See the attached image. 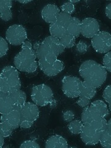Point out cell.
<instances>
[{
  "label": "cell",
  "instance_id": "603a6c76",
  "mask_svg": "<svg viewBox=\"0 0 111 148\" xmlns=\"http://www.w3.org/2000/svg\"><path fill=\"white\" fill-rule=\"evenodd\" d=\"M49 30L51 36L56 37L58 39L61 38L64 35L67 33L66 28L56 22L50 24Z\"/></svg>",
  "mask_w": 111,
  "mask_h": 148
},
{
  "label": "cell",
  "instance_id": "7a4b0ae2",
  "mask_svg": "<svg viewBox=\"0 0 111 148\" xmlns=\"http://www.w3.org/2000/svg\"><path fill=\"white\" fill-rule=\"evenodd\" d=\"M36 55L30 41L21 45V50L14 58L13 63L17 71L28 73H34L38 69Z\"/></svg>",
  "mask_w": 111,
  "mask_h": 148
},
{
  "label": "cell",
  "instance_id": "d4e9b609",
  "mask_svg": "<svg viewBox=\"0 0 111 148\" xmlns=\"http://www.w3.org/2000/svg\"><path fill=\"white\" fill-rule=\"evenodd\" d=\"M84 126V124L79 120H73L69 123L67 128L69 131L72 135H80L82 129Z\"/></svg>",
  "mask_w": 111,
  "mask_h": 148
},
{
  "label": "cell",
  "instance_id": "d6986e66",
  "mask_svg": "<svg viewBox=\"0 0 111 148\" xmlns=\"http://www.w3.org/2000/svg\"><path fill=\"white\" fill-rule=\"evenodd\" d=\"M90 107L95 112L103 118H106L109 115V110L107 104L103 100H95L90 104Z\"/></svg>",
  "mask_w": 111,
  "mask_h": 148
},
{
  "label": "cell",
  "instance_id": "e575fe53",
  "mask_svg": "<svg viewBox=\"0 0 111 148\" xmlns=\"http://www.w3.org/2000/svg\"><path fill=\"white\" fill-rule=\"evenodd\" d=\"M88 48V46L85 41H80L76 45V50L78 53L80 54L85 53L87 51Z\"/></svg>",
  "mask_w": 111,
  "mask_h": 148
},
{
  "label": "cell",
  "instance_id": "ba28073f",
  "mask_svg": "<svg viewBox=\"0 0 111 148\" xmlns=\"http://www.w3.org/2000/svg\"><path fill=\"white\" fill-rule=\"evenodd\" d=\"M82 81L73 75H66L62 80V91L69 98H77L80 96Z\"/></svg>",
  "mask_w": 111,
  "mask_h": 148
},
{
  "label": "cell",
  "instance_id": "7402d4cb",
  "mask_svg": "<svg viewBox=\"0 0 111 148\" xmlns=\"http://www.w3.org/2000/svg\"><path fill=\"white\" fill-rule=\"evenodd\" d=\"M99 144L105 148L111 147V120L108 121V126L106 130L102 132L99 139Z\"/></svg>",
  "mask_w": 111,
  "mask_h": 148
},
{
  "label": "cell",
  "instance_id": "ac0fdd59",
  "mask_svg": "<svg viewBox=\"0 0 111 148\" xmlns=\"http://www.w3.org/2000/svg\"><path fill=\"white\" fill-rule=\"evenodd\" d=\"M46 148H67L69 147L67 140L63 136L54 135L49 136L45 143Z\"/></svg>",
  "mask_w": 111,
  "mask_h": 148
},
{
  "label": "cell",
  "instance_id": "d6a6232c",
  "mask_svg": "<svg viewBox=\"0 0 111 148\" xmlns=\"http://www.w3.org/2000/svg\"><path fill=\"white\" fill-rule=\"evenodd\" d=\"M62 117L64 121L69 123L75 118V113L72 110H66L62 112Z\"/></svg>",
  "mask_w": 111,
  "mask_h": 148
},
{
  "label": "cell",
  "instance_id": "4dcf8cb0",
  "mask_svg": "<svg viewBox=\"0 0 111 148\" xmlns=\"http://www.w3.org/2000/svg\"><path fill=\"white\" fill-rule=\"evenodd\" d=\"M103 98L104 100L109 104V110H111V86L108 85L103 92Z\"/></svg>",
  "mask_w": 111,
  "mask_h": 148
},
{
  "label": "cell",
  "instance_id": "9c48e42d",
  "mask_svg": "<svg viewBox=\"0 0 111 148\" xmlns=\"http://www.w3.org/2000/svg\"><path fill=\"white\" fill-rule=\"evenodd\" d=\"M27 39L25 28L20 24L9 26L6 32V40L12 46H21Z\"/></svg>",
  "mask_w": 111,
  "mask_h": 148
},
{
  "label": "cell",
  "instance_id": "484cf974",
  "mask_svg": "<svg viewBox=\"0 0 111 148\" xmlns=\"http://www.w3.org/2000/svg\"><path fill=\"white\" fill-rule=\"evenodd\" d=\"M60 42L65 49L72 48L75 45L76 38L72 35L67 33L59 39Z\"/></svg>",
  "mask_w": 111,
  "mask_h": 148
},
{
  "label": "cell",
  "instance_id": "8fae6325",
  "mask_svg": "<svg viewBox=\"0 0 111 148\" xmlns=\"http://www.w3.org/2000/svg\"><path fill=\"white\" fill-rule=\"evenodd\" d=\"M38 65L40 70L48 77L58 75L65 68L64 62L58 58L49 60L38 59Z\"/></svg>",
  "mask_w": 111,
  "mask_h": 148
},
{
  "label": "cell",
  "instance_id": "9a60e30c",
  "mask_svg": "<svg viewBox=\"0 0 111 148\" xmlns=\"http://www.w3.org/2000/svg\"><path fill=\"white\" fill-rule=\"evenodd\" d=\"M21 120L20 110L16 109H12L7 114H2L0 117V121L7 123L13 130L20 127Z\"/></svg>",
  "mask_w": 111,
  "mask_h": 148
},
{
  "label": "cell",
  "instance_id": "f35d334b",
  "mask_svg": "<svg viewBox=\"0 0 111 148\" xmlns=\"http://www.w3.org/2000/svg\"><path fill=\"white\" fill-rule=\"evenodd\" d=\"M32 1H17V2L18 3H21V4H28V3H31Z\"/></svg>",
  "mask_w": 111,
  "mask_h": 148
},
{
  "label": "cell",
  "instance_id": "ffe728a7",
  "mask_svg": "<svg viewBox=\"0 0 111 148\" xmlns=\"http://www.w3.org/2000/svg\"><path fill=\"white\" fill-rule=\"evenodd\" d=\"M13 109L11 97L7 92H0V114H5Z\"/></svg>",
  "mask_w": 111,
  "mask_h": 148
},
{
  "label": "cell",
  "instance_id": "44dd1931",
  "mask_svg": "<svg viewBox=\"0 0 111 148\" xmlns=\"http://www.w3.org/2000/svg\"><path fill=\"white\" fill-rule=\"evenodd\" d=\"M67 32L77 38L81 35V21L76 17H72L71 21L67 25Z\"/></svg>",
  "mask_w": 111,
  "mask_h": 148
},
{
  "label": "cell",
  "instance_id": "74e56055",
  "mask_svg": "<svg viewBox=\"0 0 111 148\" xmlns=\"http://www.w3.org/2000/svg\"><path fill=\"white\" fill-rule=\"evenodd\" d=\"M4 143V138L0 134V147H2Z\"/></svg>",
  "mask_w": 111,
  "mask_h": 148
},
{
  "label": "cell",
  "instance_id": "4fadbf2b",
  "mask_svg": "<svg viewBox=\"0 0 111 148\" xmlns=\"http://www.w3.org/2000/svg\"><path fill=\"white\" fill-rule=\"evenodd\" d=\"M102 132L87 125H84L80 133L82 141L88 146H95L98 144Z\"/></svg>",
  "mask_w": 111,
  "mask_h": 148
},
{
  "label": "cell",
  "instance_id": "6da1fadb",
  "mask_svg": "<svg viewBox=\"0 0 111 148\" xmlns=\"http://www.w3.org/2000/svg\"><path fill=\"white\" fill-rule=\"evenodd\" d=\"M78 72L83 81L95 88H98L103 85L108 77V71L103 65L91 59L83 62Z\"/></svg>",
  "mask_w": 111,
  "mask_h": 148
},
{
  "label": "cell",
  "instance_id": "52a82bcc",
  "mask_svg": "<svg viewBox=\"0 0 111 148\" xmlns=\"http://www.w3.org/2000/svg\"><path fill=\"white\" fill-rule=\"evenodd\" d=\"M81 120L84 125H90L100 132H104L108 126V121L106 118L101 117L92 110L89 106L83 108Z\"/></svg>",
  "mask_w": 111,
  "mask_h": 148
},
{
  "label": "cell",
  "instance_id": "1f68e13d",
  "mask_svg": "<svg viewBox=\"0 0 111 148\" xmlns=\"http://www.w3.org/2000/svg\"><path fill=\"white\" fill-rule=\"evenodd\" d=\"M103 66L109 72H111V53H106L103 59Z\"/></svg>",
  "mask_w": 111,
  "mask_h": 148
},
{
  "label": "cell",
  "instance_id": "3957f363",
  "mask_svg": "<svg viewBox=\"0 0 111 148\" xmlns=\"http://www.w3.org/2000/svg\"><path fill=\"white\" fill-rule=\"evenodd\" d=\"M38 59L49 60L58 59L65 49L59 39L52 36H46L41 42H36L33 46Z\"/></svg>",
  "mask_w": 111,
  "mask_h": 148
},
{
  "label": "cell",
  "instance_id": "5bb4252c",
  "mask_svg": "<svg viewBox=\"0 0 111 148\" xmlns=\"http://www.w3.org/2000/svg\"><path fill=\"white\" fill-rule=\"evenodd\" d=\"M60 11L59 8L54 4H48L41 9V15L43 20L48 24L56 22Z\"/></svg>",
  "mask_w": 111,
  "mask_h": 148
},
{
  "label": "cell",
  "instance_id": "f546056e",
  "mask_svg": "<svg viewBox=\"0 0 111 148\" xmlns=\"http://www.w3.org/2000/svg\"><path fill=\"white\" fill-rule=\"evenodd\" d=\"M9 43L6 40L0 36V58L6 56L9 50Z\"/></svg>",
  "mask_w": 111,
  "mask_h": 148
},
{
  "label": "cell",
  "instance_id": "f1b7e54d",
  "mask_svg": "<svg viewBox=\"0 0 111 148\" xmlns=\"http://www.w3.org/2000/svg\"><path fill=\"white\" fill-rule=\"evenodd\" d=\"M61 10L62 12H66L68 14H72L75 11V7L74 4L71 3L70 1L65 2L61 6Z\"/></svg>",
  "mask_w": 111,
  "mask_h": 148
},
{
  "label": "cell",
  "instance_id": "2e32d148",
  "mask_svg": "<svg viewBox=\"0 0 111 148\" xmlns=\"http://www.w3.org/2000/svg\"><path fill=\"white\" fill-rule=\"evenodd\" d=\"M9 94L12 101L13 109L20 110L26 103L27 95L25 92L19 89L13 91Z\"/></svg>",
  "mask_w": 111,
  "mask_h": 148
},
{
  "label": "cell",
  "instance_id": "30bf717a",
  "mask_svg": "<svg viewBox=\"0 0 111 148\" xmlns=\"http://www.w3.org/2000/svg\"><path fill=\"white\" fill-rule=\"evenodd\" d=\"M91 45L95 51L106 54L111 49V35L107 31H99L91 38Z\"/></svg>",
  "mask_w": 111,
  "mask_h": 148
},
{
  "label": "cell",
  "instance_id": "cb8c5ba5",
  "mask_svg": "<svg viewBox=\"0 0 111 148\" xmlns=\"http://www.w3.org/2000/svg\"><path fill=\"white\" fill-rule=\"evenodd\" d=\"M96 92V88H95V87L88 84L85 81H82L80 96L85 97V98L91 100L95 96Z\"/></svg>",
  "mask_w": 111,
  "mask_h": 148
},
{
  "label": "cell",
  "instance_id": "7c38bea8",
  "mask_svg": "<svg viewBox=\"0 0 111 148\" xmlns=\"http://www.w3.org/2000/svg\"><path fill=\"white\" fill-rule=\"evenodd\" d=\"M100 31L98 20L92 17H86L81 21V35L86 38H92Z\"/></svg>",
  "mask_w": 111,
  "mask_h": 148
},
{
  "label": "cell",
  "instance_id": "83f0119b",
  "mask_svg": "<svg viewBox=\"0 0 111 148\" xmlns=\"http://www.w3.org/2000/svg\"><path fill=\"white\" fill-rule=\"evenodd\" d=\"M14 130L6 123L0 122V134L4 137L7 138L10 136Z\"/></svg>",
  "mask_w": 111,
  "mask_h": 148
},
{
  "label": "cell",
  "instance_id": "d590c367",
  "mask_svg": "<svg viewBox=\"0 0 111 148\" xmlns=\"http://www.w3.org/2000/svg\"><path fill=\"white\" fill-rule=\"evenodd\" d=\"M77 104H78V106H79L80 107L82 108H85L90 105L91 102L90 99L85 98V97L79 96L78 97V99L77 101Z\"/></svg>",
  "mask_w": 111,
  "mask_h": 148
},
{
  "label": "cell",
  "instance_id": "5b68a950",
  "mask_svg": "<svg viewBox=\"0 0 111 148\" xmlns=\"http://www.w3.org/2000/svg\"><path fill=\"white\" fill-rule=\"evenodd\" d=\"M31 99L36 106L45 107L51 104L54 101L53 90L46 84H40L32 88Z\"/></svg>",
  "mask_w": 111,
  "mask_h": 148
},
{
  "label": "cell",
  "instance_id": "4316f807",
  "mask_svg": "<svg viewBox=\"0 0 111 148\" xmlns=\"http://www.w3.org/2000/svg\"><path fill=\"white\" fill-rule=\"evenodd\" d=\"M72 18V16L70 14H68L61 12L59 13V16L57 17V19L56 22L59 23V24L62 25V26L67 28V25H69V23L71 21Z\"/></svg>",
  "mask_w": 111,
  "mask_h": 148
},
{
  "label": "cell",
  "instance_id": "836d02e7",
  "mask_svg": "<svg viewBox=\"0 0 111 148\" xmlns=\"http://www.w3.org/2000/svg\"><path fill=\"white\" fill-rule=\"evenodd\" d=\"M21 148H40V145L34 140H26L20 146Z\"/></svg>",
  "mask_w": 111,
  "mask_h": 148
},
{
  "label": "cell",
  "instance_id": "ab89813d",
  "mask_svg": "<svg viewBox=\"0 0 111 148\" xmlns=\"http://www.w3.org/2000/svg\"><path fill=\"white\" fill-rule=\"evenodd\" d=\"M70 1L71 3H72L73 4H74V5H75V3H79L80 2L79 0H78V1Z\"/></svg>",
  "mask_w": 111,
  "mask_h": 148
},
{
  "label": "cell",
  "instance_id": "8992f818",
  "mask_svg": "<svg viewBox=\"0 0 111 148\" xmlns=\"http://www.w3.org/2000/svg\"><path fill=\"white\" fill-rule=\"evenodd\" d=\"M20 110V127L23 129L31 128L40 116L38 106L31 102H26Z\"/></svg>",
  "mask_w": 111,
  "mask_h": 148
},
{
  "label": "cell",
  "instance_id": "277c9868",
  "mask_svg": "<svg viewBox=\"0 0 111 148\" xmlns=\"http://www.w3.org/2000/svg\"><path fill=\"white\" fill-rule=\"evenodd\" d=\"M21 88V81L17 69L12 66L4 67L0 72V92L9 93Z\"/></svg>",
  "mask_w": 111,
  "mask_h": 148
},
{
  "label": "cell",
  "instance_id": "e0dca14e",
  "mask_svg": "<svg viewBox=\"0 0 111 148\" xmlns=\"http://www.w3.org/2000/svg\"><path fill=\"white\" fill-rule=\"evenodd\" d=\"M12 1L9 0H0V18L4 22L12 20Z\"/></svg>",
  "mask_w": 111,
  "mask_h": 148
},
{
  "label": "cell",
  "instance_id": "8d00e7d4",
  "mask_svg": "<svg viewBox=\"0 0 111 148\" xmlns=\"http://www.w3.org/2000/svg\"><path fill=\"white\" fill-rule=\"evenodd\" d=\"M105 14L109 19L111 18V4L109 3L106 6L105 8Z\"/></svg>",
  "mask_w": 111,
  "mask_h": 148
}]
</instances>
